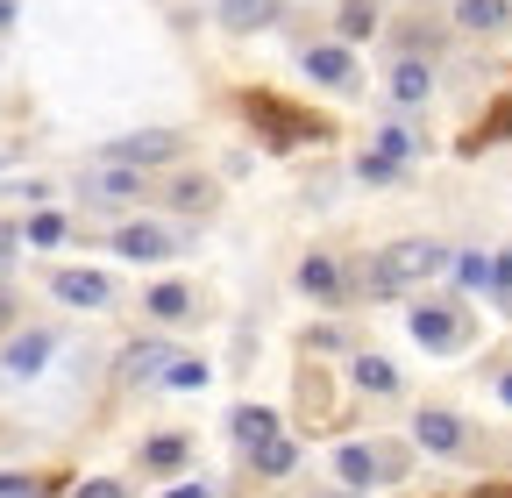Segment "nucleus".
<instances>
[{"mask_svg": "<svg viewBox=\"0 0 512 498\" xmlns=\"http://www.w3.org/2000/svg\"><path fill=\"white\" fill-rule=\"evenodd\" d=\"M235 107H242V121H249V129L264 136L271 150H292V143H328V136H335L320 114H306V107H292V100H278V93H264V86L242 93Z\"/></svg>", "mask_w": 512, "mask_h": 498, "instance_id": "obj_1", "label": "nucleus"}, {"mask_svg": "<svg viewBox=\"0 0 512 498\" xmlns=\"http://www.w3.org/2000/svg\"><path fill=\"white\" fill-rule=\"evenodd\" d=\"M50 292H57L64 306H79V314H100V306H114V278H107V271H86V264L50 271Z\"/></svg>", "mask_w": 512, "mask_h": 498, "instance_id": "obj_2", "label": "nucleus"}, {"mask_svg": "<svg viewBox=\"0 0 512 498\" xmlns=\"http://www.w3.org/2000/svg\"><path fill=\"white\" fill-rule=\"evenodd\" d=\"M114 249H121L128 264H164V257H178V235L164 221H121L114 228Z\"/></svg>", "mask_w": 512, "mask_h": 498, "instance_id": "obj_3", "label": "nucleus"}, {"mask_svg": "<svg viewBox=\"0 0 512 498\" xmlns=\"http://www.w3.org/2000/svg\"><path fill=\"white\" fill-rule=\"evenodd\" d=\"M178 150H185V136H171V129H143V136H121V143H114V164H136V171H143V164H171Z\"/></svg>", "mask_w": 512, "mask_h": 498, "instance_id": "obj_4", "label": "nucleus"}, {"mask_svg": "<svg viewBox=\"0 0 512 498\" xmlns=\"http://www.w3.org/2000/svg\"><path fill=\"white\" fill-rule=\"evenodd\" d=\"M86 193H93L100 207H121V200H136V193H143V178H136V164H114V157H107V164L86 171Z\"/></svg>", "mask_w": 512, "mask_h": 498, "instance_id": "obj_5", "label": "nucleus"}, {"mask_svg": "<svg viewBox=\"0 0 512 498\" xmlns=\"http://www.w3.org/2000/svg\"><path fill=\"white\" fill-rule=\"evenodd\" d=\"M413 335L427 349H456L463 342V314H456V306H413Z\"/></svg>", "mask_w": 512, "mask_h": 498, "instance_id": "obj_6", "label": "nucleus"}, {"mask_svg": "<svg viewBox=\"0 0 512 498\" xmlns=\"http://www.w3.org/2000/svg\"><path fill=\"white\" fill-rule=\"evenodd\" d=\"M50 349H57V342H50L43 328H29V335H15V342H8V356H0V370H8V378H36V370L50 363Z\"/></svg>", "mask_w": 512, "mask_h": 498, "instance_id": "obj_7", "label": "nucleus"}, {"mask_svg": "<svg viewBox=\"0 0 512 498\" xmlns=\"http://www.w3.org/2000/svg\"><path fill=\"white\" fill-rule=\"evenodd\" d=\"M306 72H313L320 86H335V93H356V79H363V72H356V57L335 50V43H328V50H306Z\"/></svg>", "mask_w": 512, "mask_h": 498, "instance_id": "obj_8", "label": "nucleus"}, {"mask_svg": "<svg viewBox=\"0 0 512 498\" xmlns=\"http://www.w3.org/2000/svg\"><path fill=\"white\" fill-rule=\"evenodd\" d=\"M228 434H235L242 449H264V442H278V413L271 406H235L228 413Z\"/></svg>", "mask_w": 512, "mask_h": 498, "instance_id": "obj_9", "label": "nucleus"}, {"mask_svg": "<svg viewBox=\"0 0 512 498\" xmlns=\"http://www.w3.org/2000/svg\"><path fill=\"white\" fill-rule=\"evenodd\" d=\"M363 285L377 292V299H399L413 278H406V264H399V242L392 249H377V257H370V271H363Z\"/></svg>", "mask_w": 512, "mask_h": 498, "instance_id": "obj_10", "label": "nucleus"}, {"mask_svg": "<svg viewBox=\"0 0 512 498\" xmlns=\"http://www.w3.org/2000/svg\"><path fill=\"white\" fill-rule=\"evenodd\" d=\"M299 285H306L313 299H328V306H335V299H342V264L328 257V249H313V257L299 264Z\"/></svg>", "mask_w": 512, "mask_h": 498, "instance_id": "obj_11", "label": "nucleus"}, {"mask_svg": "<svg viewBox=\"0 0 512 498\" xmlns=\"http://www.w3.org/2000/svg\"><path fill=\"white\" fill-rule=\"evenodd\" d=\"M413 427H420V449H434V456H456L463 449V420L456 413H420Z\"/></svg>", "mask_w": 512, "mask_h": 498, "instance_id": "obj_12", "label": "nucleus"}, {"mask_svg": "<svg viewBox=\"0 0 512 498\" xmlns=\"http://www.w3.org/2000/svg\"><path fill=\"white\" fill-rule=\"evenodd\" d=\"M335 470H342L349 484H384V456L363 449V442H342V449H335Z\"/></svg>", "mask_w": 512, "mask_h": 498, "instance_id": "obj_13", "label": "nucleus"}, {"mask_svg": "<svg viewBox=\"0 0 512 498\" xmlns=\"http://www.w3.org/2000/svg\"><path fill=\"white\" fill-rule=\"evenodd\" d=\"M214 15L228 29H271L278 22V0H214Z\"/></svg>", "mask_w": 512, "mask_h": 498, "instance_id": "obj_14", "label": "nucleus"}, {"mask_svg": "<svg viewBox=\"0 0 512 498\" xmlns=\"http://www.w3.org/2000/svg\"><path fill=\"white\" fill-rule=\"evenodd\" d=\"M456 22H463V29H477V36H498V29L512 22V8H505V0H463Z\"/></svg>", "mask_w": 512, "mask_h": 498, "instance_id": "obj_15", "label": "nucleus"}, {"mask_svg": "<svg viewBox=\"0 0 512 498\" xmlns=\"http://www.w3.org/2000/svg\"><path fill=\"white\" fill-rule=\"evenodd\" d=\"M178 214H214V178H171V193H164Z\"/></svg>", "mask_w": 512, "mask_h": 498, "instance_id": "obj_16", "label": "nucleus"}, {"mask_svg": "<svg viewBox=\"0 0 512 498\" xmlns=\"http://www.w3.org/2000/svg\"><path fill=\"white\" fill-rule=\"evenodd\" d=\"M505 136H512V93H505V100H498V107L477 121L470 136H463V150H484V143H505Z\"/></svg>", "mask_w": 512, "mask_h": 498, "instance_id": "obj_17", "label": "nucleus"}, {"mask_svg": "<svg viewBox=\"0 0 512 498\" xmlns=\"http://www.w3.org/2000/svg\"><path fill=\"white\" fill-rule=\"evenodd\" d=\"M249 463L264 470V477H285V470H299V442H285V434H278V442H264V449H249Z\"/></svg>", "mask_w": 512, "mask_h": 498, "instance_id": "obj_18", "label": "nucleus"}, {"mask_svg": "<svg viewBox=\"0 0 512 498\" xmlns=\"http://www.w3.org/2000/svg\"><path fill=\"white\" fill-rule=\"evenodd\" d=\"M335 29H342L349 43H363V36L377 29V0H342V15H335Z\"/></svg>", "mask_w": 512, "mask_h": 498, "instance_id": "obj_19", "label": "nucleus"}, {"mask_svg": "<svg viewBox=\"0 0 512 498\" xmlns=\"http://www.w3.org/2000/svg\"><path fill=\"white\" fill-rule=\"evenodd\" d=\"M349 378H356L363 392H392V385H399V370L384 363V356H356V363H349Z\"/></svg>", "mask_w": 512, "mask_h": 498, "instance_id": "obj_20", "label": "nucleus"}, {"mask_svg": "<svg viewBox=\"0 0 512 498\" xmlns=\"http://www.w3.org/2000/svg\"><path fill=\"white\" fill-rule=\"evenodd\" d=\"M427 86H434V72L420 65V57H399V72H392V93H399V100H427Z\"/></svg>", "mask_w": 512, "mask_h": 498, "instance_id": "obj_21", "label": "nucleus"}, {"mask_svg": "<svg viewBox=\"0 0 512 498\" xmlns=\"http://www.w3.org/2000/svg\"><path fill=\"white\" fill-rule=\"evenodd\" d=\"M185 456H192V442H185V434H157V442L143 449V463H150V470H178Z\"/></svg>", "mask_w": 512, "mask_h": 498, "instance_id": "obj_22", "label": "nucleus"}, {"mask_svg": "<svg viewBox=\"0 0 512 498\" xmlns=\"http://www.w3.org/2000/svg\"><path fill=\"white\" fill-rule=\"evenodd\" d=\"M22 242H36V249H57V242H64V214H50V207H43V214L22 228Z\"/></svg>", "mask_w": 512, "mask_h": 498, "instance_id": "obj_23", "label": "nucleus"}, {"mask_svg": "<svg viewBox=\"0 0 512 498\" xmlns=\"http://www.w3.org/2000/svg\"><path fill=\"white\" fill-rule=\"evenodd\" d=\"M185 306H192V299H185V285H157V292H150V314H157V321H178Z\"/></svg>", "mask_w": 512, "mask_h": 498, "instance_id": "obj_24", "label": "nucleus"}, {"mask_svg": "<svg viewBox=\"0 0 512 498\" xmlns=\"http://www.w3.org/2000/svg\"><path fill=\"white\" fill-rule=\"evenodd\" d=\"M413 150H420V143H413L406 129H377V157H392V164H406Z\"/></svg>", "mask_w": 512, "mask_h": 498, "instance_id": "obj_25", "label": "nucleus"}, {"mask_svg": "<svg viewBox=\"0 0 512 498\" xmlns=\"http://www.w3.org/2000/svg\"><path fill=\"white\" fill-rule=\"evenodd\" d=\"M164 363H171V356H164V349H150V342H143V349H136V356H128V378H157V370H164Z\"/></svg>", "mask_w": 512, "mask_h": 498, "instance_id": "obj_26", "label": "nucleus"}, {"mask_svg": "<svg viewBox=\"0 0 512 498\" xmlns=\"http://www.w3.org/2000/svg\"><path fill=\"white\" fill-rule=\"evenodd\" d=\"M356 171H363L370 185H392V178H399V164H392V157H377V150H370V157H356Z\"/></svg>", "mask_w": 512, "mask_h": 498, "instance_id": "obj_27", "label": "nucleus"}, {"mask_svg": "<svg viewBox=\"0 0 512 498\" xmlns=\"http://www.w3.org/2000/svg\"><path fill=\"white\" fill-rule=\"evenodd\" d=\"M72 498H128V484H121V477H86Z\"/></svg>", "mask_w": 512, "mask_h": 498, "instance_id": "obj_28", "label": "nucleus"}, {"mask_svg": "<svg viewBox=\"0 0 512 498\" xmlns=\"http://www.w3.org/2000/svg\"><path fill=\"white\" fill-rule=\"evenodd\" d=\"M456 278H463V285H491V264H484V257H463Z\"/></svg>", "mask_w": 512, "mask_h": 498, "instance_id": "obj_29", "label": "nucleus"}, {"mask_svg": "<svg viewBox=\"0 0 512 498\" xmlns=\"http://www.w3.org/2000/svg\"><path fill=\"white\" fill-rule=\"evenodd\" d=\"M29 491H36V477H22V470L0 477V498H29Z\"/></svg>", "mask_w": 512, "mask_h": 498, "instance_id": "obj_30", "label": "nucleus"}, {"mask_svg": "<svg viewBox=\"0 0 512 498\" xmlns=\"http://www.w3.org/2000/svg\"><path fill=\"white\" fill-rule=\"evenodd\" d=\"M15 249H22V228H15V221H0V264H15Z\"/></svg>", "mask_w": 512, "mask_h": 498, "instance_id": "obj_31", "label": "nucleus"}, {"mask_svg": "<svg viewBox=\"0 0 512 498\" xmlns=\"http://www.w3.org/2000/svg\"><path fill=\"white\" fill-rule=\"evenodd\" d=\"M8 328H15V292L0 285V335H8Z\"/></svg>", "mask_w": 512, "mask_h": 498, "instance_id": "obj_32", "label": "nucleus"}, {"mask_svg": "<svg viewBox=\"0 0 512 498\" xmlns=\"http://www.w3.org/2000/svg\"><path fill=\"white\" fill-rule=\"evenodd\" d=\"M491 278H498V292H512V257H498V264H491Z\"/></svg>", "mask_w": 512, "mask_h": 498, "instance_id": "obj_33", "label": "nucleus"}, {"mask_svg": "<svg viewBox=\"0 0 512 498\" xmlns=\"http://www.w3.org/2000/svg\"><path fill=\"white\" fill-rule=\"evenodd\" d=\"M477 498H512V484H484V491H477Z\"/></svg>", "mask_w": 512, "mask_h": 498, "instance_id": "obj_34", "label": "nucleus"}, {"mask_svg": "<svg viewBox=\"0 0 512 498\" xmlns=\"http://www.w3.org/2000/svg\"><path fill=\"white\" fill-rule=\"evenodd\" d=\"M498 399H505V406H512V370H505V378H498Z\"/></svg>", "mask_w": 512, "mask_h": 498, "instance_id": "obj_35", "label": "nucleus"}]
</instances>
